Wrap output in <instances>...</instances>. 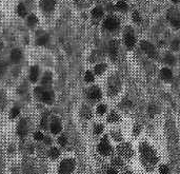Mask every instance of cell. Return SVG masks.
<instances>
[{
  "label": "cell",
  "instance_id": "cell-7",
  "mask_svg": "<svg viewBox=\"0 0 180 174\" xmlns=\"http://www.w3.org/2000/svg\"><path fill=\"white\" fill-rule=\"evenodd\" d=\"M89 98L91 100H98L101 98V91L98 88L94 87L89 91Z\"/></svg>",
  "mask_w": 180,
  "mask_h": 174
},
{
  "label": "cell",
  "instance_id": "cell-32",
  "mask_svg": "<svg viewBox=\"0 0 180 174\" xmlns=\"http://www.w3.org/2000/svg\"><path fill=\"white\" fill-rule=\"evenodd\" d=\"M94 131H95L96 134H101L103 131V126L102 125H96L95 128H94Z\"/></svg>",
  "mask_w": 180,
  "mask_h": 174
},
{
  "label": "cell",
  "instance_id": "cell-29",
  "mask_svg": "<svg viewBox=\"0 0 180 174\" xmlns=\"http://www.w3.org/2000/svg\"><path fill=\"white\" fill-rule=\"evenodd\" d=\"M159 172H160V174H169L170 169L167 165H162V166H160Z\"/></svg>",
  "mask_w": 180,
  "mask_h": 174
},
{
  "label": "cell",
  "instance_id": "cell-18",
  "mask_svg": "<svg viewBox=\"0 0 180 174\" xmlns=\"http://www.w3.org/2000/svg\"><path fill=\"white\" fill-rule=\"evenodd\" d=\"M103 15V11L101 7H95V9L92 11V16H93L94 18H100L102 17Z\"/></svg>",
  "mask_w": 180,
  "mask_h": 174
},
{
  "label": "cell",
  "instance_id": "cell-10",
  "mask_svg": "<svg viewBox=\"0 0 180 174\" xmlns=\"http://www.w3.org/2000/svg\"><path fill=\"white\" fill-rule=\"evenodd\" d=\"M56 0H42V7L45 12H51L54 10Z\"/></svg>",
  "mask_w": 180,
  "mask_h": 174
},
{
  "label": "cell",
  "instance_id": "cell-2",
  "mask_svg": "<svg viewBox=\"0 0 180 174\" xmlns=\"http://www.w3.org/2000/svg\"><path fill=\"white\" fill-rule=\"evenodd\" d=\"M75 169V161L73 159H64L59 166V174H72Z\"/></svg>",
  "mask_w": 180,
  "mask_h": 174
},
{
  "label": "cell",
  "instance_id": "cell-36",
  "mask_svg": "<svg viewBox=\"0 0 180 174\" xmlns=\"http://www.w3.org/2000/svg\"><path fill=\"white\" fill-rule=\"evenodd\" d=\"M49 81H51V74H50V73H47V74H45L44 77L42 78V83L45 85V83H47Z\"/></svg>",
  "mask_w": 180,
  "mask_h": 174
},
{
  "label": "cell",
  "instance_id": "cell-19",
  "mask_svg": "<svg viewBox=\"0 0 180 174\" xmlns=\"http://www.w3.org/2000/svg\"><path fill=\"white\" fill-rule=\"evenodd\" d=\"M17 13H18V15H19L20 17H24V16L27 15V9H25L24 4H22V3H20V4L18 5V7H17Z\"/></svg>",
  "mask_w": 180,
  "mask_h": 174
},
{
  "label": "cell",
  "instance_id": "cell-39",
  "mask_svg": "<svg viewBox=\"0 0 180 174\" xmlns=\"http://www.w3.org/2000/svg\"><path fill=\"white\" fill-rule=\"evenodd\" d=\"M113 164H114L115 166H117V167H119V166H122V163H121V161H120L118 158L114 159V161H113Z\"/></svg>",
  "mask_w": 180,
  "mask_h": 174
},
{
  "label": "cell",
  "instance_id": "cell-33",
  "mask_svg": "<svg viewBox=\"0 0 180 174\" xmlns=\"http://www.w3.org/2000/svg\"><path fill=\"white\" fill-rule=\"evenodd\" d=\"M82 115L84 116L85 118H90L91 117V115H92V113H91V111H90L87 108H83V110H82Z\"/></svg>",
  "mask_w": 180,
  "mask_h": 174
},
{
  "label": "cell",
  "instance_id": "cell-41",
  "mask_svg": "<svg viewBox=\"0 0 180 174\" xmlns=\"http://www.w3.org/2000/svg\"><path fill=\"white\" fill-rule=\"evenodd\" d=\"M44 141H45V144H47V145H49V144L52 143V139L50 138V137H44Z\"/></svg>",
  "mask_w": 180,
  "mask_h": 174
},
{
  "label": "cell",
  "instance_id": "cell-11",
  "mask_svg": "<svg viewBox=\"0 0 180 174\" xmlns=\"http://www.w3.org/2000/svg\"><path fill=\"white\" fill-rule=\"evenodd\" d=\"M160 76H161V78L164 79V80L170 81L172 79V77H173V74H172L171 70L167 69V68H164V69H162L161 72H160Z\"/></svg>",
  "mask_w": 180,
  "mask_h": 174
},
{
  "label": "cell",
  "instance_id": "cell-13",
  "mask_svg": "<svg viewBox=\"0 0 180 174\" xmlns=\"http://www.w3.org/2000/svg\"><path fill=\"white\" fill-rule=\"evenodd\" d=\"M169 20L171 21V25L175 28H179L180 27V18L178 16H176L175 14H172L170 13L169 14Z\"/></svg>",
  "mask_w": 180,
  "mask_h": 174
},
{
  "label": "cell",
  "instance_id": "cell-38",
  "mask_svg": "<svg viewBox=\"0 0 180 174\" xmlns=\"http://www.w3.org/2000/svg\"><path fill=\"white\" fill-rule=\"evenodd\" d=\"M47 117H43L42 120H41V127H42L43 129H47Z\"/></svg>",
  "mask_w": 180,
  "mask_h": 174
},
{
  "label": "cell",
  "instance_id": "cell-20",
  "mask_svg": "<svg viewBox=\"0 0 180 174\" xmlns=\"http://www.w3.org/2000/svg\"><path fill=\"white\" fill-rule=\"evenodd\" d=\"M49 155H50V156H51L53 159H55V158H57V157H59L60 151L57 149V148H52V149L50 150V152H49Z\"/></svg>",
  "mask_w": 180,
  "mask_h": 174
},
{
  "label": "cell",
  "instance_id": "cell-35",
  "mask_svg": "<svg viewBox=\"0 0 180 174\" xmlns=\"http://www.w3.org/2000/svg\"><path fill=\"white\" fill-rule=\"evenodd\" d=\"M67 137L65 136H60L59 138H58V143H59L60 146H62V147L67 145Z\"/></svg>",
  "mask_w": 180,
  "mask_h": 174
},
{
  "label": "cell",
  "instance_id": "cell-30",
  "mask_svg": "<svg viewBox=\"0 0 180 174\" xmlns=\"http://www.w3.org/2000/svg\"><path fill=\"white\" fill-rule=\"evenodd\" d=\"M34 138H35V141H43L44 139V135H43L41 132H36L35 134H34Z\"/></svg>",
  "mask_w": 180,
  "mask_h": 174
},
{
  "label": "cell",
  "instance_id": "cell-8",
  "mask_svg": "<svg viewBox=\"0 0 180 174\" xmlns=\"http://www.w3.org/2000/svg\"><path fill=\"white\" fill-rule=\"evenodd\" d=\"M118 152H119L122 156L127 157V158H129V157L132 156V149L129 145H127V144H124V145H122L121 147H119Z\"/></svg>",
  "mask_w": 180,
  "mask_h": 174
},
{
  "label": "cell",
  "instance_id": "cell-9",
  "mask_svg": "<svg viewBox=\"0 0 180 174\" xmlns=\"http://www.w3.org/2000/svg\"><path fill=\"white\" fill-rule=\"evenodd\" d=\"M135 37L132 33H127L124 36V43L127 47V49H133L134 45H135Z\"/></svg>",
  "mask_w": 180,
  "mask_h": 174
},
{
  "label": "cell",
  "instance_id": "cell-26",
  "mask_svg": "<svg viewBox=\"0 0 180 174\" xmlns=\"http://www.w3.org/2000/svg\"><path fill=\"white\" fill-rule=\"evenodd\" d=\"M164 60L167 63H169V65H174L175 63V58H174L173 55H171V54H167V56H165Z\"/></svg>",
  "mask_w": 180,
  "mask_h": 174
},
{
  "label": "cell",
  "instance_id": "cell-37",
  "mask_svg": "<svg viewBox=\"0 0 180 174\" xmlns=\"http://www.w3.org/2000/svg\"><path fill=\"white\" fill-rule=\"evenodd\" d=\"M179 41L178 40H174L173 43H172V48H173L174 50H178V48H179Z\"/></svg>",
  "mask_w": 180,
  "mask_h": 174
},
{
  "label": "cell",
  "instance_id": "cell-3",
  "mask_svg": "<svg viewBox=\"0 0 180 174\" xmlns=\"http://www.w3.org/2000/svg\"><path fill=\"white\" fill-rule=\"evenodd\" d=\"M140 47H141V49L143 50V52H145V53H147L151 58H156V57H157V52H156L155 48H154V45H152L151 42H149V41H145V40L141 41V43H140Z\"/></svg>",
  "mask_w": 180,
  "mask_h": 174
},
{
  "label": "cell",
  "instance_id": "cell-17",
  "mask_svg": "<svg viewBox=\"0 0 180 174\" xmlns=\"http://www.w3.org/2000/svg\"><path fill=\"white\" fill-rule=\"evenodd\" d=\"M21 57H22V53H21L20 50H17V49L13 50V52H12L11 54V58L14 62H18V61L21 59Z\"/></svg>",
  "mask_w": 180,
  "mask_h": 174
},
{
  "label": "cell",
  "instance_id": "cell-16",
  "mask_svg": "<svg viewBox=\"0 0 180 174\" xmlns=\"http://www.w3.org/2000/svg\"><path fill=\"white\" fill-rule=\"evenodd\" d=\"M38 76H39V69H38L37 65H34V67H32V69H31L30 78H31V80L33 81V83H35V81H37Z\"/></svg>",
  "mask_w": 180,
  "mask_h": 174
},
{
  "label": "cell",
  "instance_id": "cell-40",
  "mask_svg": "<svg viewBox=\"0 0 180 174\" xmlns=\"http://www.w3.org/2000/svg\"><path fill=\"white\" fill-rule=\"evenodd\" d=\"M107 174H118V173H117V171H116V170L114 169V168H111V169L107 170Z\"/></svg>",
  "mask_w": 180,
  "mask_h": 174
},
{
  "label": "cell",
  "instance_id": "cell-22",
  "mask_svg": "<svg viewBox=\"0 0 180 174\" xmlns=\"http://www.w3.org/2000/svg\"><path fill=\"white\" fill-rule=\"evenodd\" d=\"M116 7H117V10H119V11L125 12L127 10V4L124 1H118L117 4H116Z\"/></svg>",
  "mask_w": 180,
  "mask_h": 174
},
{
  "label": "cell",
  "instance_id": "cell-5",
  "mask_svg": "<svg viewBox=\"0 0 180 174\" xmlns=\"http://www.w3.org/2000/svg\"><path fill=\"white\" fill-rule=\"evenodd\" d=\"M98 151H99L100 154H102V155H109L112 152V147L110 146V144L107 143V138H103L102 141L98 145Z\"/></svg>",
  "mask_w": 180,
  "mask_h": 174
},
{
  "label": "cell",
  "instance_id": "cell-1",
  "mask_svg": "<svg viewBox=\"0 0 180 174\" xmlns=\"http://www.w3.org/2000/svg\"><path fill=\"white\" fill-rule=\"evenodd\" d=\"M140 152L142 154V156L147 159L149 163L155 164L157 161V157H156V154L154 152V150L152 148H150L147 144H142L141 147H140Z\"/></svg>",
  "mask_w": 180,
  "mask_h": 174
},
{
  "label": "cell",
  "instance_id": "cell-4",
  "mask_svg": "<svg viewBox=\"0 0 180 174\" xmlns=\"http://www.w3.org/2000/svg\"><path fill=\"white\" fill-rule=\"evenodd\" d=\"M103 27H104V29L109 30V31H116L119 28V21L115 17H107L104 20Z\"/></svg>",
  "mask_w": 180,
  "mask_h": 174
},
{
  "label": "cell",
  "instance_id": "cell-6",
  "mask_svg": "<svg viewBox=\"0 0 180 174\" xmlns=\"http://www.w3.org/2000/svg\"><path fill=\"white\" fill-rule=\"evenodd\" d=\"M118 41L117 40H112L110 42V45H109V52H110V56H111L112 59L115 60L116 58H117V55H118Z\"/></svg>",
  "mask_w": 180,
  "mask_h": 174
},
{
  "label": "cell",
  "instance_id": "cell-27",
  "mask_svg": "<svg viewBox=\"0 0 180 174\" xmlns=\"http://www.w3.org/2000/svg\"><path fill=\"white\" fill-rule=\"evenodd\" d=\"M84 79L87 83H92V81H94V75L92 72H87L85 73V76H84Z\"/></svg>",
  "mask_w": 180,
  "mask_h": 174
},
{
  "label": "cell",
  "instance_id": "cell-23",
  "mask_svg": "<svg viewBox=\"0 0 180 174\" xmlns=\"http://www.w3.org/2000/svg\"><path fill=\"white\" fill-rule=\"evenodd\" d=\"M49 41V36L47 35H44V36H41L40 38H38L37 40V45H44L45 43Z\"/></svg>",
  "mask_w": 180,
  "mask_h": 174
},
{
  "label": "cell",
  "instance_id": "cell-21",
  "mask_svg": "<svg viewBox=\"0 0 180 174\" xmlns=\"http://www.w3.org/2000/svg\"><path fill=\"white\" fill-rule=\"evenodd\" d=\"M105 69H107V67H105L104 63H100V65H97L95 67V73L100 75V74H102L105 71Z\"/></svg>",
  "mask_w": 180,
  "mask_h": 174
},
{
  "label": "cell",
  "instance_id": "cell-14",
  "mask_svg": "<svg viewBox=\"0 0 180 174\" xmlns=\"http://www.w3.org/2000/svg\"><path fill=\"white\" fill-rule=\"evenodd\" d=\"M61 129H62V127H61V123H60V121L58 120H54L53 123H52L51 125V131L53 134H58L61 132Z\"/></svg>",
  "mask_w": 180,
  "mask_h": 174
},
{
  "label": "cell",
  "instance_id": "cell-34",
  "mask_svg": "<svg viewBox=\"0 0 180 174\" xmlns=\"http://www.w3.org/2000/svg\"><path fill=\"white\" fill-rule=\"evenodd\" d=\"M133 20L135 21V22L139 23L140 21H141V17H140L139 13H137V12H134L133 13Z\"/></svg>",
  "mask_w": 180,
  "mask_h": 174
},
{
  "label": "cell",
  "instance_id": "cell-12",
  "mask_svg": "<svg viewBox=\"0 0 180 174\" xmlns=\"http://www.w3.org/2000/svg\"><path fill=\"white\" fill-rule=\"evenodd\" d=\"M41 99L45 103H52L54 100V95L52 92H42L41 94Z\"/></svg>",
  "mask_w": 180,
  "mask_h": 174
},
{
  "label": "cell",
  "instance_id": "cell-15",
  "mask_svg": "<svg viewBox=\"0 0 180 174\" xmlns=\"http://www.w3.org/2000/svg\"><path fill=\"white\" fill-rule=\"evenodd\" d=\"M18 135L19 136H24L25 134H27V123H25V120H21L18 126Z\"/></svg>",
  "mask_w": 180,
  "mask_h": 174
},
{
  "label": "cell",
  "instance_id": "cell-31",
  "mask_svg": "<svg viewBox=\"0 0 180 174\" xmlns=\"http://www.w3.org/2000/svg\"><path fill=\"white\" fill-rule=\"evenodd\" d=\"M19 112H20V110L18 109V108H14V109H12V111H11V118H16V117L19 115Z\"/></svg>",
  "mask_w": 180,
  "mask_h": 174
},
{
  "label": "cell",
  "instance_id": "cell-42",
  "mask_svg": "<svg viewBox=\"0 0 180 174\" xmlns=\"http://www.w3.org/2000/svg\"><path fill=\"white\" fill-rule=\"evenodd\" d=\"M174 3H178V2H180V0H172Z\"/></svg>",
  "mask_w": 180,
  "mask_h": 174
},
{
  "label": "cell",
  "instance_id": "cell-24",
  "mask_svg": "<svg viewBox=\"0 0 180 174\" xmlns=\"http://www.w3.org/2000/svg\"><path fill=\"white\" fill-rule=\"evenodd\" d=\"M107 120H109L110 123H116V121L119 120V116L116 113H111L109 115V117H107Z\"/></svg>",
  "mask_w": 180,
  "mask_h": 174
},
{
  "label": "cell",
  "instance_id": "cell-28",
  "mask_svg": "<svg viewBox=\"0 0 180 174\" xmlns=\"http://www.w3.org/2000/svg\"><path fill=\"white\" fill-rule=\"evenodd\" d=\"M105 112H107V107H105L104 105H99L97 107V113L99 114V115H102Z\"/></svg>",
  "mask_w": 180,
  "mask_h": 174
},
{
  "label": "cell",
  "instance_id": "cell-25",
  "mask_svg": "<svg viewBox=\"0 0 180 174\" xmlns=\"http://www.w3.org/2000/svg\"><path fill=\"white\" fill-rule=\"evenodd\" d=\"M27 22H29V25H30V27H34V25H35L36 23L38 22L37 17H36L35 15H31V16L29 17V20H27Z\"/></svg>",
  "mask_w": 180,
  "mask_h": 174
}]
</instances>
